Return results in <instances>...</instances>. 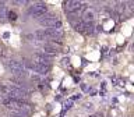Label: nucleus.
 <instances>
[{"label":"nucleus","mask_w":134,"mask_h":117,"mask_svg":"<svg viewBox=\"0 0 134 117\" xmlns=\"http://www.w3.org/2000/svg\"><path fill=\"white\" fill-rule=\"evenodd\" d=\"M4 106L7 109H10V110L15 112V113H23V114H27L32 110L31 104L29 103H25L23 100H14V99H4L2 102Z\"/></svg>","instance_id":"nucleus-1"},{"label":"nucleus","mask_w":134,"mask_h":117,"mask_svg":"<svg viewBox=\"0 0 134 117\" xmlns=\"http://www.w3.org/2000/svg\"><path fill=\"white\" fill-rule=\"evenodd\" d=\"M6 66L8 67V70L11 71V74L14 75V77L17 78H23L27 75V73H25V68L23 67V64H21L20 61H15V60H7L6 61Z\"/></svg>","instance_id":"nucleus-2"},{"label":"nucleus","mask_w":134,"mask_h":117,"mask_svg":"<svg viewBox=\"0 0 134 117\" xmlns=\"http://www.w3.org/2000/svg\"><path fill=\"white\" fill-rule=\"evenodd\" d=\"M39 24L48 28H62V22L54 14H45V17H41Z\"/></svg>","instance_id":"nucleus-3"},{"label":"nucleus","mask_w":134,"mask_h":117,"mask_svg":"<svg viewBox=\"0 0 134 117\" xmlns=\"http://www.w3.org/2000/svg\"><path fill=\"white\" fill-rule=\"evenodd\" d=\"M46 11H48V7H46L45 3H36V4L29 7L28 14L35 17V18H39V17H43L46 14Z\"/></svg>","instance_id":"nucleus-4"},{"label":"nucleus","mask_w":134,"mask_h":117,"mask_svg":"<svg viewBox=\"0 0 134 117\" xmlns=\"http://www.w3.org/2000/svg\"><path fill=\"white\" fill-rule=\"evenodd\" d=\"M64 8H66V11H69V13H80V11H82L84 8V4L81 2H71V0H69V2H64Z\"/></svg>","instance_id":"nucleus-5"},{"label":"nucleus","mask_w":134,"mask_h":117,"mask_svg":"<svg viewBox=\"0 0 134 117\" xmlns=\"http://www.w3.org/2000/svg\"><path fill=\"white\" fill-rule=\"evenodd\" d=\"M50 56H48V54L45 53H36L34 54L32 57V63L34 64H38V66H49V61H50Z\"/></svg>","instance_id":"nucleus-6"},{"label":"nucleus","mask_w":134,"mask_h":117,"mask_svg":"<svg viewBox=\"0 0 134 117\" xmlns=\"http://www.w3.org/2000/svg\"><path fill=\"white\" fill-rule=\"evenodd\" d=\"M92 20H94V13L87 10V8H84V13L81 15V21L85 22V24H88V22H92Z\"/></svg>","instance_id":"nucleus-7"},{"label":"nucleus","mask_w":134,"mask_h":117,"mask_svg":"<svg viewBox=\"0 0 134 117\" xmlns=\"http://www.w3.org/2000/svg\"><path fill=\"white\" fill-rule=\"evenodd\" d=\"M32 70H35L41 75H46L49 73V66H38V64H34L32 63Z\"/></svg>","instance_id":"nucleus-8"},{"label":"nucleus","mask_w":134,"mask_h":117,"mask_svg":"<svg viewBox=\"0 0 134 117\" xmlns=\"http://www.w3.org/2000/svg\"><path fill=\"white\" fill-rule=\"evenodd\" d=\"M34 36H35L36 39H39V40H45V39H48V38H46V32H45V29H39V31H35Z\"/></svg>","instance_id":"nucleus-9"},{"label":"nucleus","mask_w":134,"mask_h":117,"mask_svg":"<svg viewBox=\"0 0 134 117\" xmlns=\"http://www.w3.org/2000/svg\"><path fill=\"white\" fill-rule=\"evenodd\" d=\"M7 15H8V18H10V20H13V21H14V20H17V14H15V13H13V11L7 13Z\"/></svg>","instance_id":"nucleus-10"},{"label":"nucleus","mask_w":134,"mask_h":117,"mask_svg":"<svg viewBox=\"0 0 134 117\" xmlns=\"http://www.w3.org/2000/svg\"><path fill=\"white\" fill-rule=\"evenodd\" d=\"M4 99H6V98H4V96H3L2 93H0V102H3V100H4Z\"/></svg>","instance_id":"nucleus-11"}]
</instances>
